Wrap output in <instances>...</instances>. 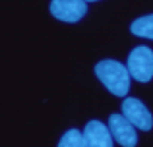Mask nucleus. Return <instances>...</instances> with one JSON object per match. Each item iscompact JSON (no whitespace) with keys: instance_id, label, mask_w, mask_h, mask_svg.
Listing matches in <instances>:
<instances>
[{"instance_id":"obj_1","label":"nucleus","mask_w":153,"mask_h":147,"mask_svg":"<svg viewBox=\"0 0 153 147\" xmlns=\"http://www.w3.org/2000/svg\"><path fill=\"white\" fill-rule=\"evenodd\" d=\"M95 75L116 97H126L130 91V72L116 60H101L95 66Z\"/></svg>"},{"instance_id":"obj_2","label":"nucleus","mask_w":153,"mask_h":147,"mask_svg":"<svg viewBox=\"0 0 153 147\" xmlns=\"http://www.w3.org/2000/svg\"><path fill=\"white\" fill-rule=\"evenodd\" d=\"M128 72L140 83H147L153 78V50L149 47H136L128 56Z\"/></svg>"},{"instance_id":"obj_3","label":"nucleus","mask_w":153,"mask_h":147,"mask_svg":"<svg viewBox=\"0 0 153 147\" xmlns=\"http://www.w3.org/2000/svg\"><path fill=\"white\" fill-rule=\"evenodd\" d=\"M122 114L134 124L136 130L149 132L153 128V116H151L149 110H147V106L143 105L140 99H134V97L124 99L122 101Z\"/></svg>"},{"instance_id":"obj_4","label":"nucleus","mask_w":153,"mask_h":147,"mask_svg":"<svg viewBox=\"0 0 153 147\" xmlns=\"http://www.w3.org/2000/svg\"><path fill=\"white\" fill-rule=\"evenodd\" d=\"M51 14L58 21L76 23L87 14V2L83 0H51Z\"/></svg>"},{"instance_id":"obj_5","label":"nucleus","mask_w":153,"mask_h":147,"mask_svg":"<svg viewBox=\"0 0 153 147\" xmlns=\"http://www.w3.org/2000/svg\"><path fill=\"white\" fill-rule=\"evenodd\" d=\"M108 130L114 141H118V145L122 147H136L138 143V134L136 128L124 114H111L108 118Z\"/></svg>"},{"instance_id":"obj_6","label":"nucleus","mask_w":153,"mask_h":147,"mask_svg":"<svg viewBox=\"0 0 153 147\" xmlns=\"http://www.w3.org/2000/svg\"><path fill=\"white\" fill-rule=\"evenodd\" d=\"M83 143L85 147H112V136L108 126H105L99 120L87 122L83 128Z\"/></svg>"},{"instance_id":"obj_7","label":"nucleus","mask_w":153,"mask_h":147,"mask_svg":"<svg viewBox=\"0 0 153 147\" xmlns=\"http://www.w3.org/2000/svg\"><path fill=\"white\" fill-rule=\"evenodd\" d=\"M130 31L136 35V37L153 39V14L151 16H143V18H138L136 21H132Z\"/></svg>"},{"instance_id":"obj_8","label":"nucleus","mask_w":153,"mask_h":147,"mask_svg":"<svg viewBox=\"0 0 153 147\" xmlns=\"http://www.w3.org/2000/svg\"><path fill=\"white\" fill-rule=\"evenodd\" d=\"M58 147H85L83 134L79 130H68L58 141Z\"/></svg>"},{"instance_id":"obj_9","label":"nucleus","mask_w":153,"mask_h":147,"mask_svg":"<svg viewBox=\"0 0 153 147\" xmlns=\"http://www.w3.org/2000/svg\"><path fill=\"white\" fill-rule=\"evenodd\" d=\"M83 2H97V0H83Z\"/></svg>"}]
</instances>
